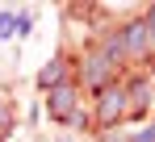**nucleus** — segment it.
<instances>
[{"label":"nucleus","instance_id":"nucleus-4","mask_svg":"<svg viewBox=\"0 0 155 142\" xmlns=\"http://www.w3.org/2000/svg\"><path fill=\"white\" fill-rule=\"evenodd\" d=\"M13 25H17V21H13L8 13H0V38H8V34H13Z\"/></svg>","mask_w":155,"mask_h":142},{"label":"nucleus","instance_id":"nucleus-2","mask_svg":"<svg viewBox=\"0 0 155 142\" xmlns=\"http://www.w3.org/2000/svg\"><path fill=\"white\" fill-rule=\"evenodd\" d=\"M117 100H122V96H105V105H101V117H105V121L122 113V105H117Z\"/></svg>","mask_w":155,"mask_h":142},{"label":"nucleus","instance_id":"nucleus-5","mask_svg":"<svg viewBox=\"0 0 155 142\" xmlns=\"http://www.w3.org/2000/svg\"><path fill=\"white\" fill-rule=\"evenodd\" d=\"M151 25H155V13H151Z\"/></svg>","mask_w":155,"mask_h":142},{"label":"nucleus","instance_id":"nucleus-1","mask_svg":"<svg viewBox=\"0 0 155 142\" xmlns=\"http://www.w3.org/2000/svg\"><path fill=\"white\" fill-rule=\"evenodd\" d=\"M54 113H59V117H67V113H71V92H67V88H59V92H54Z\"/></svg>","mask_w":155,"mask_h":142},{"label":"nucleus","instance_id":"nucleus-3","mask_svg":"<svg viewBox=\"0 0 155 142\" xmlns=\"http://www.w3.org/2000/svg\"><path fill=\"white\" fill-rule=\"evenodd\" d=\"M59 75H63V63H51V67H46V75H42V84H54Z\"/></svg>","mask_w":155,"mask_h":142}]
</instances>
